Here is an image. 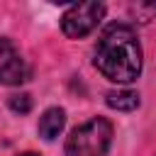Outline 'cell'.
Here are the masks:
<instances>
[{"mask_svg": "<svg viewBox=\"0 0 156 156\" xmlns=\"http://www.w3.org/2000/svg\"><path fill=\"white\" fill-rule=\"evenodd\" d=\"M95 68L112 83H132L141 73V46L129 24H110L95 46Z\"/></svg>", "mask_w": 156, "mask_h": 156, "instance_id": "cell-1", "label": "cell"}, {"mask_svg": "<svg viewBox=\"0 0 156 156\" xmlns=\"http://www.w3.org/2000/svg\"><path fill=\"white\" fill-rule=\"evenodd\" d=\"M112 144V124L105 117H93L76 127L66 139V156H105Z\"/></svg>", "mask_w": 156, "mask_h": 156, "instance_id": "cell-2", "label": "cell"}, {"mask_svg": "<svg viewBox=\"0 0 156 156\" xmlns=\"http://www.w3.org/2000/svg\"><path fill=\"white\" fill-rule=\"evenodd\" d=\"M102 15H105V5L102 2H78V5H71L63 12V17H61V29H63L66 37L80 39V37L90 34L98 27Z\"/></svg>", "mask_w": 156, "mask_h": 156, "instance_id": "cell-3", "label": "cell"}, {"mask_svg": "<svg viewBox=\"0 0 156 156\" xmlns=\"http://www.w3.org/2000/svg\"><path fill=\"white\" fill-rule=\"evenodd\" d=\"M32 76L29 63L10 39H0V85H20Z\"/></svg>", "mask_w": 156, "mask_h": 156, "instance_id": "cell-4", "label": "cell"}, {"mask_svg": "<svg viewBox=\"0 0 156 156\" xmlns=\"http://www.w3.org/2000/svg\"><path fill=\"white\" fill-rule=\"evenodd\" d=\"M66 124V112L61 107H49L39 119V136L46 141H54Z\"/></svg>", "mask_w": 156, "mask_h": 156, "instance_id": "cell-5", "label": "cell"}, {"mask_svg": "<svg viewBox=\"0 0 156 156\" xmlns=\"http://www.w3.org/2000/svg\"><path fill=\"white\" fill-rule=\"evenodd\" d=\"M105 102L112 107V110H119V112H129V110H136L139 107V93L136 90H110Z\"/></svg>", "mask_w": 156, "mask_h": 156, "instance_id": "cell-6", "label": "cell"}, {"mask_svg": "<svg viewBox=\"0 0 156 156\" xmlns=\"http://www.w3.org/2000/svg\"><path fill=\"white\" fill-rule=\"evenodd\" d=\"M10 110H12V112H20V115H27V112L32 110V98H29L27 93L12 95V98H10Z\"/></svg>", "mask_w": 156, "mask_h": 156, "instance_id": "cell-7", "label": "cell"}, {"mask_svg": "<svg viewBox=\"0 0 156 156\" xmlns=\"http://www.w3.org/2000/svg\"><path fill=\"white\" fill-rule=\"evenodd\" d=\"M20 156H39V154H32V151H27V154H20Z\"/></svg>", "mask_w": 156, "mask_h": 156, "instance_id": "cell-8", "label": "cell"}]
</instances>
